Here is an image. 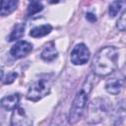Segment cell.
<instances>
[{
	"label": "cell",
	"instance_id": "14",
	"mask_svg": "<svg viewBox=\"0 0 126 126\" xmlns=\"http://www.w3.org/2000/svg\"><path fill=\"white\" fill-rule=\"evenodd\" d=\"M24 32H25V25H23V24L16 25L13 28V30L9 35V41H14V40L20 39L23 36Z\"/></svg>",
	"mask_w": 126,
	"mask_h": 126
},
{
	"label": "cell",
	"instance_id": "18",
	"mask_svg": "<svg viewBox=\"0 0 126 126\" xmlns=\"http://www.w3.org/2000/svg\"><path fill=\"white\" fill-rule=\"evenodd\" d=\"M86 18H87L89 21H91V22H94V21H96L95 15H94L93 13H88V14L86 15Z\"/></svg>",
	"mask_w": 126,
	"mask_h": 126
},
{
	"label": "cell",
	"instance_id": "12",
	"mask_svg": "<svg viewBox=\"0 0 126 126\" xmlns=\"http://www.w3.org/2000/svg\"><path fill=\"white\" fill-rule=\"evenodd\" d=\"M57 55H58V52H57L54 44L50 43L42 50V52L40 54V57H41L42 60H44L46 62H51L57 57Z\"/></svg>",
	"mask_w": 126,
	"mask_h": 126
},
{
	"label": "cell",
	"instance_id": "8",
	"mask_svg": "<svg viewBox=\"0 0 126 126\" xmlns=\"http://www.w3.org/2000/svg\"><path fill=\"white\" fill-rule=\"evenodd\" d=\"M32 119H30L26 112L25 109L18 107L15 110H13V114H12V118H11V125L13 126H28V125H32Z\"/></svg>",
	"mask_w": 126,
	"mask_h": 126
},
{
	"label": "cell",
	"instance_id": "13",
	"mask_svg": "<svg viewBox=\"0 0 126 126\" xmlns=\"http://www.w3.org/2000/svg\"><path fill=\"white\" fill-rule=\"evenodd\" d=\"M51 31H52V27L50 25H42L33 28L31 31L30 35L32 37H42L44 35H47Z\"/></svg>",
	"mask_w": 126,
	"mask_h": 126
},
{
	"label": "cell",
	"instance_id": "3",
	"mask_svg": "<svg viewBox=\"0 0 126 126\" xmlns=\"http://www.w3.org/2000/svg\"><path fill=\"white\" fill-rule=\"evenodd\" d=\"M111 107V104L109 101H107L105 98H95L94 99L88 109V115H87V122L89 123H98L105 115L108 113L109 109Z\"/></svg>",
	"mask_w": 126,
	"mask_h": 126
},
{
	"label": "cell",
	"instance_id": "4",
	"mask_svg": "<svg viewBox=\"0 0 126 126\" xmlns=\"http://www.w3.org/2000/svg\"><path fill=\"white\" fill-rule=\"evenodd\" d=\"M88 94H89V91H87L86 88H84L76 94L73 100V103L71 105L69 116H68V121L70 124H76L81 119L85 111V108L87 106Z\"/></svg>",
	"mask_w": 126,
	"mask_h": 126
},
{
	"label": "cell",
	"instance_id": "17",
	"mask_svg": "<svg viewBox=\"0 0 126 126\" xmlns=\"http://www.w3.org/2000/svg\"><path fill=\"white\" fill-rule=\"evenodd\" d=\"M17 73H10L9 75H7V77H6V80L4 79L3 80V83L4 84H11V83H13L14 81H15V79L17 78Z\"/></svg>",
	"mask_w": 126,
	"mask_h": 126
},
{
	"label": "cell",
	"instance_id": "9",
	"mask_svg": "<svg viewBox=\"0 0 126 126\" xmlns=\"http://www.w3.org/2000/svg\"><path fill=\"white\" fill-rule=\"evenodd\" d=\"M20 94H13L6 95L1 99V106L6 110H15L19 107Z\"/></svg>",
	"mask_w": 126,
	"mask_h": 126
},
{
	"label": "cell",
	"instance_id": "15",
	"mask_svg": "<svg viewBox=\"0 0 126 126\" xmlns=\"http://www.w3.org/2000/svg\"><path fill=\"white\" fill-rule=\"evenodd\" d=\"M43 9V6L39 2H32L28 7V15L32 16L34 14H37Z\"/></svg>",
	"mask_w": 126,
	"mask_h": 126
},
{
	"label": "cell",
	"instance_id": "1",
	"mask_svg": "<svg viewBox=\"0 0 126 126\" xmlns=\"http://www.w3.org/2000/svg\"><path fill=\"white\" fill-rule=\"evenodd\" d=\"M118 65V51L113 46H105L94 55L92 70L98 77H105L113 73Z\"/></svg>",
	"mask_w": 126,
	"mask_h": 126
},
{
	"label": "cell",
	"instance_id": "19",
	"mask_svg": "<svg viewBox=\"0 0 126 126\" xmlns=\"http://www.w3.org/2000/svg\"><path fill=\"white\" fill-rule=\"evenodd\" d=\"M48 2L51 3V4H55V3H58L59 0H48Z\"/></svg>",
	"mask_w": 126,
	"mask_h": 126
},
{
	"label": "cell",
	"instance_id": "7",
	"mask_svg": "<svg viewBox=\"0 0 126 126\" xmlns=\"http://www.w3.org/2000/svg\"><path fill=\"white\" fill-rule=\"evenodd\" d=\"M126 85V78L120 77H113L106 81L105 83V90L107 93L111 94H118L121 90Z\"/></svg>",
	"mask_w": 126,
	"mask_h": 126
},
{
	"label": "cell",
	"instance_id": "5",
	"mask_svg": "<svg viewBox=\"0 0 126 126\" xmlns=\"http://www.w3.org/2000/svg\"><path fill=\"white\" fill-rule=\"evenodd\" d=\"M90 56L91 52L89 48L84 43H79L73 47L70 54V59L74 65H84L89 61Z\"/></svg>",
	"mask_w": 126,
	"mask_h": 126
},
{
	"label": "cell",
	"instance_id": "16",
	"mask_svg": "<svg viewBox=\"0 0 126 126\" xmlns=\"http://www.w3.org/2000/svg\"><path fill=\"white\" fill-rule=\"evenodd\" d=\"M116 27L121 32L126 31V10L122 13V15L120 16V18L118 19L117 24H116Z\"/></svg>",
	"mask_w": 126,
	"mask_h": 126
},
{
	"label": "cell",
	"instance_id": "11",
	"mask_svg": "<svg viewBox=\"0 0 126 126\" xmlns=\"http://www.w3.org/2000/svg\"><path fill=\"white\" fill-rule=\"evenodd\" d=\"M126 10V0H115L109 6V16L114 18L121 12Z\"/></svg>",
	"mask_w": 126,
	"mask_h": 126
},
{
	"label": "cell",
	"instance_id": "6",
	"mask_svg": "<svg viewBox=\"0 0 126 126\" xmlns=\"http://www.w3.org/2000/svg\"><path fill=\"white\" fill-rule=\"evenodd\" d=\"M32 50V43H30L26 40H21L12 46V48L10 50V54L12 55V57H14L16 59H20V58L27 56Z\"/></svg>",
	"mask_w": 126,
	"mask_h": 126
},
{
	"label": "cell",
	"instance_id": "20",
	"mask_svg": "<svg viewBox=\"0 0 126 126\" xmlns=\"http://www.w3.org/2000/svg\"><path fill=\"white\" fill-rule=\"evenodd\" d=\"M31 2H39V0H30Z\"/></svg>",
	"mask_w": 126,
	"mask_h": 126
},
{
	"label": "cell",
	"instance_id": "2",
	"mask_svg": "<svg viewBox=\"0 0 126 126\" xmlns=\"http://www.w3.org/2000/svg\"><path fill=\"white\" fill-rule=\"evenodd\" d=\"M51 79H52V74H46L34 80L29 88L27 98L32 101H37L42 97H44L45 95H47L50 93Z\"/></svg>",
	"mask_w": 126,
	"mask_h": 126
},
{
	"label": "cell",
	"instance_id": "10",
	"mask_svg": "<svg viewBox=\"0 0 126 126\" xmlns=\"http://www.w3.org/2000/svg\"><path fill=\"white\" fill-rule=\"evenodd\" d=\"M19 4V0H1V16L5 17L13 13Z\"/></svg>",
	"mask_w": 126,
	"mask_h": 126
}]
</instances>
